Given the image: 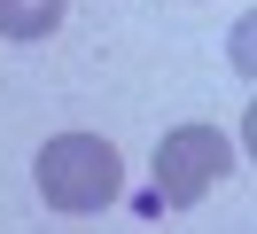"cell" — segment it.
I'll return each instance as SVG.
<instances>
[{
  "label": "cell",
  "instance_id": "6da1fadb",
  "mask_svg": "<svg viewBox=\"0 0 257 234\" xmlns=\"http://www.w3.org/2000/svg\"><path fill=\"white\" fill-rule=\"evenodd\" d=\"M117 187H125V172L101 133H55L39 148V203L47 211H70V218L101 211V203H117Z\"/></svg>",
  "mask_w": 257,
  "mask_h": 234
},
{
  "label": "cell",
  "instance_id": "7a4b0ae2",
  "mask_svg": "<svg viewBox=\"0 0 257 234\" xmlns=\"http://www.w3.org/2000/svg\"><path fill=\"white\" fill-rule=\"evenodd\" d=\"M226 172H234V148H226L218 125H179V133L156 140V203H164V211L203 203Z\"/></svg>",
  "mask_w": 257,
  "mask_h": 234
},
{
  "label": "cell",
  "instance_id": "3957f363",
  "mask_svg": "<svg viewBox=\"0 0 257 234\" xmlns=\"http://www.w3.org/2000/svg\"><path fill=\"white\" fill-rule=\"evenodd\" d=\"M70 0H0V31L8 39H47L55 24H63Z\"/></svg>",
  "mask_w": 257,
  "mask_h": 234
}]
</instances>
